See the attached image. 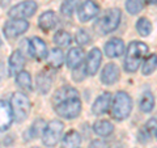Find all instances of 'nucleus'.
Wrapping results in <instances>:
<instances>
[{
    "label": "nucleus",
    "mask_w": 157,
    "mask_h": 148,
    "mask_svg": "<svg viewBox=\"0 0 157 148\" xmlns=\"http://www.w3.org/2000/svg\"><path fill=\"white\" fill-rule=\"evenodd\" d=\"M141 8H143V4L140 0H127L126 2V9L130 14H137L141 11Z\"/></svg>",
    "instance_id": "2f4dec72"
},
{
    "label": "nucleus",
    "mask_w": 157,
    "mask_h": 148,
    "mask_svg": "<svg viewBox=\"0 0 157 148\" xmlns=\"http://www.w3.org/2000/svg\"><path fill=\"white\" fill-rule=\"evenodd\" d=\"M132 110V100L126 92H118L111 106V115L117 121H123Z\"/></svg>",
    "instance_id": "f03ea898"
},
{
    "label": "nucleus",
    "mask_w": 157,
    "mask_h": 148,
    "mask_svg": "<svg viewBox=\"0 0 157 148\" xmlns=\"http://www.w3.org/2000/svg\"><path fill=\"white\" fill-rule=\"evenodd\" d=\"M56 24H58V17L54 11H47L45 13H42L38 20V25L43 32L51 30L52 28H55Z\"/></svg>",
    "instance_id": "f3484780"
},
{
    "label": "nucleus",
    "mask_w": 157,
    "mask_h": 148,
    "mask_svg": "<svg viewBox=\"0 0 157 148\" xmlns=\"http://www.w3.org/2000/svg\"><path fill=\"white\" fill-rule=\"evenodd\" d=\"M156 68H157V55L152 54V55H149L148 58L145 59V62L143 63L141 72H143V75L148 76V75H151V73L156 70Z\"/></svg>",
    "instance_id": "c756f323"
},
{
    "label": "nucleus",
    "mask_w": 157,
    "mask_h": 148,
    "mask_svg": "<svg viewBox=\"0 0 157 148\" xmlns=\"http://www.w3.org/2000/svg\"><path fill=\"white\" fill-rule=\"evenodd\" d=\"M136 30L137 33L140 34L141 37H147V36H149L151 32H152V24L148 18H145V17H141L137 20V22H136Z\"/></svg>",
    "instance_id": "bb28decb"
},
{
    "label": "nucleus",
    "mask_w": 157,
    "mask_h": 148,
    "mask_svg": "<svg viewBox=\"0 0 157 148\" xmlns=\"http://www.w3.org/2000/svg\"><path fill=\"white\" fill-rule=\"evenodd\" d=\"M45 126H46L45 122H43L42 119H38L30 127V129L28 130V132H25V138H24V139H25V140H32V139H34V138L42 135L43 130H45Z\"/></svg>",
    "instance_id": "b1692460"
},
{
    "label": "nucleus",
    "mask_w": 157,
    "mask_h": 148,
    "mask_svg": "<svg viewBox=\"0 0 157 148\" xmlns=\"http://www.w3.org/2000/svg\"><path fill=\"white\" fill-rule=\"evenodd\" d=\"M100 13V6L93 0H85L77 9V17L81 22H86L94 18Z\"/></svg>",
    "instance_id": "1a4fd4ad"
},
{
    "label": "nucleus",
    "mask_w": 157,
    "mask_h": 148,
    "mask_svg": "<svg viewBox=\"0 0 157 148\" xmlns=\"http://www.w3.org/2000/svg\"><path fill=\"white\" fill-rule=\"evenodd\" d=\"M119 67H118L115 63H107L104 67V70L101 72V81L105 85H113L119 80Z\"/></svg>",
    "instance_id": "9b49d317"
},
{
    "label": "nucleus",
    "mask_w": 157,
    "mask_h": 148,
    "mask_svg": "<svg viewBox=\"0 0 157 148\" xmlns=\"http://www.w3.org/2000/svg\"><path fill=\"white\" fill-rule=\"evenodd\" d=\"M81 143V138L80 134L77 131H68L67 134L63 138V142H62V147L63 148H78Z\"/></svg>",
    "instance_id": "412c9836"
},
{
    "label": "nucleus",
    "mask_w": 157,
    "mask_h": 148,
    "mask_svg": "<svg viewBox=\"0 0 157 148\" xmlns=\"http://www.w3.org/2000/svg\"><path fill=\"white\" fill-rule=\"evenodd\" d=\"M78 97V92L72 87H63L60 89H58L55 92V95L52 97V102L59 103L62 101H66V100H70V98H77Z\"/></svg>",
    "instance_id": "a211bd4d"
},
{
    "label": "nucleus",
    "mask_w": 157,
    "mask_h": 148,
    "mask_svg": "<svg viewBox=\"0 0 157 148\" xmlns=\"http://www.w3.org/2000/svg\"><path fill=\"white\" fill-rule=\"evenodd\" d=\"M156 136H157V131H156Z\"/></svg>",
    "instance_id": "4c0bfd02"
},
{
    "label": "nucleus",
    "mask_w": 157,
    "mask_h": 148,
    "mask_svg": "<svg viewBox=\"0 0 157 148\" xmlns=\"http://www.w3.org/2000/svg\"><path fill=\"white\" fill-rule=\"evenodd\" d=\"M63 60H64V55H63V51L60 49H54L48 55V64L54 68H59L62 66Z\"/></svg>",
    "instance_id": "cd10ccee"
},
{
    "label": "nucleus",
    "mask_w": 157,
    "mask_h": 148,
    "mask_svg": "<svg viewBox=\"0 0 157 148\" xmlns=\"http://www.w3.org/2000/svg\"><path fill=\"white\" fill-rule=\"evenodd\" d=\"M156 131H157V121L149 119L139 131V142L147 143L152 138V135L156 134Z\"/></svg>",
    "instance_id": "aec40b11"
},
{
    "label": "nucleus",
    "mask_w": 157,
    "mask_h": 148,
    "mask_svg": "<svg viewBox=\"0 0 157 148\" xmlns=\"http://www.w3.org/2000/svg\"><path fill=\"white\" fill-rule=\"evenodd\" d=\"M89 148H106V144L102 140H93L90 143Z\"/></svg>",
    "instance_id": "72a5a7b5"
},
{
    "label": "nucleus",
    "mask_w": 157,
    "mask_h": 148,
    "mask_svg": "<svg viewBox=\"0 0 157 148\" xmlns=\"http://www.w3.org/2000/svg\"><path fill=\"white\" fill-rule=\"evenodd\" d=\"M101 60H102V53L100 49H92L89 55L86 58V63H85V70L88 75H96L98 68H100L101 64Z\"/></svg>",
    "instance_id": "f8f14e48"
},
{
    "label": "nucleus",
    "mask_w": 157,
    "mask_h": 148,
    "mask_svg": "<svg viewBox=\"0 0 157 148\" xmlns=\"http://www.w3.org/2000/svg\"><path fill=\"white\" fill-rule=\"evenodd\" d=\"M32 148H38V147H32Z\"/></svg>",
    "instance_id": "e433bc0d"
},
{
    "label": "nucleus",
    "mask_w": 157,
    "mask_h": 148,
    "mask_svg": "<svg viewBox=\"0 0 157 148\" xmlns=\"http://www.w3.org/2000/svg\"><path fill=\"white\" fill-rule=\"evenodd\" d=\"M140 110L144 113H149L155 107V97L151 92H144L140 98Z\"/></svg>",
    "instance_id": "393cba45"
},
{
    "label": "nucleus",
    "mask_w": 157,
    "mask_h": 148,
    "mask_svg": "<svg viewBox=\"0 0 157 148\" xmlns=\"http://www.w3.org/2000/svg\"><path fill=\"white\" fill-rule=\"evenodd\" d=\"M110 105H111V95L109 92H105L104 95H101L94 101L92 106V111L96 115H101L110 109Z\"/></svg>",
    "instance_id": "4468645a"
},
{
    "label": "nucleus",
    "mask_w": 157,
    "mask_h": 148,
    "mask_svg": "<svg viewBox=\"0 0 157 148\" xmlns=\"http://www.w3.org/2000/svg\"><path fill=\"white\" fill-rule=\"evenodd\" d=\"M16 83L20 88L25 91H32V76L26 71H21L16 75Z\"/></svg>",
    "instance_id": "a878e982"
},
{
    "label": "nucleus",
    "mask_w": 157,
    "mask_h": 148,
    "mask_svg": "<svg viewBox=\"0 0 157 148\" xmlns=\"http://www.w3.org/2000/svg\"><path fill=\"white\" fill-rule=\"evenodd\" d=\"M93 131L96 132L97 135L100 136H109L113 131H114V126H113V123L109 122V121H98L94 123V126H93Z\"/></svg>",
    "instance_id": "5701e85b"
},
{
    "label": "nucleus",
    "mask_w": 157,
    "mask_h": 148,
    "mask_svg": "<svg viewBox=\"0 0 157 148\" xmlns=\"http://www.w3.org/2000/svg\"><path fill=\"white\" fill-rule=\"evenodd\" d=\"M37 3L34 0H25L16 4L14 7H12L8 12V16L11 18H21V20H26L29 17H32L37 11Z\"/></svg>",
    "instance_id": "0eeeda50"
},
{
    "label": "nucleus",
    "mask_w": 157,
    "mask_h": 148,
    "mask_svg": "<svg viewBox=\"0 0 157 148\" xmlns=\"http://www.w3.org/2000/svg\"><path fill=\"white\" fill-rule=\"evenodd\" d=\"M63 130H64V123L58 119H54L46 123L45 130L42 132L43 144L46 147H55L58 140L60 139Z\"/></svg>",
    "instance_id": "39448f33"
},
{
    "label": "nucleus",
    "mask_w": 157,
    "mask_h": 148,
    "mask_svg": "<svg viewBox=\"0 0 157 148\" xmlns=\"http://www.w3.org/2000/svg\"><path fill=\"white\" fill-rule=\"evenodd\" d=\"M51 83H52V77L48 72L43 71L37 76V88L42 95H45V93L48 92V89H50V87H51Z\"/></svg>",
    "instance_id": "4be33fe9"
},
{
    "label": "nucleus",
    "mask_w": 157,
    "mask_h": 148,
    "mask_svg": "<svg viewBox=\"0 0 157 148\" xmlns=\"http://www.w3.org/2000/svg\"><path fill=\"white\" fill-rule=\"evenodd\" d=\"M11 107L13 111V119L16 122H22L30 113V101L24 93L16 92L11 98Z\"/></svg>",
    "instance_id": "7ed1b4c3"
},
{
    "label": "nucleus",
    "mask_w": 157,
    "mask_h": 148,
    "mask_svg": "<svg viewBox=\"0 0 157 148\" xmlns=\"http://www.w3.org/2000/svg\"><path fill=\"white\" fill-rule=\"evenodd\" d=\"M0 46H2V38H0Z\"/></svg>",
    "instance_id": "c9c22d12"
},
{
    "label": "nucleus",
    "mask_w": 157,
    "mask_h": 148,
    "mask_svg": "<svg viewBox=\"0 0 157 148\" xmlns=\"http://www.w3.org/2000/svg\"><path fill=\"white\" fill-rule=\"evenodd\" d=\"M13 122V111L8 102L0 101V131L7 130Z\"/></svg>",
    "instance_id": "ddd939ff"
},
{
    "label": "nucleus",
    "mask_w": 157,
    "mask_h": 148,
    "mask_svg": "<svg viewBox=\"0 0 157 148\" xmlns=\"http://www.w3.org/2000/svg\"><path fill=\"white\" fill-rule=\"evenodd\" d=\"M122 18V13L118 8H111L109 11H106L100 20L97 21L96 28L98 29V32H101L102 34H109L111 32H114L115 29L119 26Z\"/></svg>",
    "instance_id": "20e7f679"
},
{
    "label": "nucleus",
    "mask_w": 157,
    "mask_h": 148,
    "mask_svg": "<svg viewBox=\"0 0 157 148\" xmlns=\"http://www.w3.org/2000/svg\"><path fill=\"white\" fill-rule=\"evenodd\" d=\"M147 53H148V46L145 43L139 41L131 42L124 58V70L131 73L136 72L141 63V59L144 58Z\"/></svg>",
    "instance_id": "f257e3e1"
},
{
    "label": "nucleus",
    "mask_w": 157,
    "mask_h": 148,
    "mask_svg": "<svg viewBox=\"0 0 157 148\" xmlns=\"http://www.w3.org/2000/svg\"><path fill=\"white\" fill-rule=\"evenodd\" d=\"M77 6H78V0H64L60 7V12L64 16H71L73 11H76Z\"/></svg>",
    "instance_id": "7c9ffc66"
},
{
    "label": "nucleus",
    "mask_w": 157,
    "mask_h": 148,
    "mask_svg": "<svg viewBox=\"0 0 157 148\" xmlns=\"http://www.w3.org/2000/svg\"><path fill=\"white\" fill-rule=\"evenodd\" d=\"M29 45V53L30 55L37 59V60H42L47 56V46L43 39H41L39 37H34L30 41H28Z\"/></svg>",
    "instance_id": "9d476101"
},
{
    "label": "nucleus",
    "mask_w": 157,
    "mask_h": 148,
    "mask_svg": "<svg viewBox=\"0 0 157 148\" xmlns=\"http://www.w3.org/2000/svg\"><path fill=\"white\" fill-rule=\"evenodd\" d=\"M55 111L58 115H60L66 119H73L81 111V102L77 98H70V100L62 101L55 105Z\"/></svg>",
    "instance_id": "423d86ee"
},
{
    "label": "nucleus",
    "mask_w": 157,
    "mask_h": 148,
    "mask_svg": "<svg viewBox=\"0 0 157 148\" xmlns=\"http://www.w3.org/2000/svg\"><path fill=\"white\" fill-rule=\"evenodd\" d=\"M54 42H55V45H58L59 47H67L68 45H71L72 38L70 36V33H67L64 30H59L55 33V36H54Z\"/></svg>",
    "instance_id": "c85d7f7f"
},
{
    "label": "nucleus",
    "mask_w": 157,
    "mask_h": 148,
    "mask_svg": "<svg viewBox=\"0 0 157 148\" xmlns=\"http://www.w3.org/2000/svg\"><path fill=\"white\" fill-rule=\"evenodd\" d=\"M105 53L109 58H118L124 53V43L121 38H111L105 45Z\"/></svg>",
    "instance_id": "dca6fc26"
},
{
    "label": "nucleus",
    "mask_w": 157,
    "mask_h": 148,
    "mask_svg": "<svg viewBox=\"0 0 157 148\" xmlns=\"http://www.w3.org/2000/svg\"><path fill=\"white\" fill-rule=\"evenodd\" d=\"M24 66H25V58L18 50L13 51L12 55L9 56V63H8V71L9 75H17L18 72L22 71Z\"/></svg>",
    "instance_id": "2eb2a0df"
},
{
    "label": "nucleus",
    "mask_w": 157,
    "mask_h": 148,
    "mask_svg": "<svg viewBox=\"0 0 157 148\" xmlns=\"http://www.w3.org/2000/svg\"><path fill=\"white\" fill-rule=\"evenodd\" d=\"M147 4H157V0H143Z\"/></svg>",
    "instance_id": "f704fd0d"
},
{
    "label": "nucleus",
    "mask_w": 157,
    "mask_h": 148,
    "mask_svg": "<svg viewBox=\"0 0 157 148\" xmlns=\"http://www.w3.org/2000/svg\"><path fill=\"white\" fill-rule=\"evenodd\" d=\"M29 28V22L26 20H21V18H13L11 21L6 22L4 25V36L7 38H16L18 36L24 34Z\"/></svg>",
    "instance_id": "6e6552de"
},
{
    "label": "nucleus",
    "mask_w": 157,
    "mask_h": 148,
    "mask_svg": "<svg viewBox=\"0 0 157 148\" xmlns=\"http://www.w3.org/2000/svg\"><path fill=\"white\" fill-rule=\"evenodd\" d=\"M76 41L78 45H88V43L90 42V36L86 33V30H84V29H80V30L77 32L76 34Z\"/></svg>",
    "instance_id": "473e14b6"
},
{
    "label": "nucleus",
    "mask_w": 157,
    "mask_h": 148,
    "mask_svg": "<svg viewBox=\"0 0 157 148\" xmlns=\"http://www.w3.org/2000/svg\"><path fill=\"white\" fill-rule=\"evenodd\" d=\"M82 58H84V51H82L80 47H72L67 54L66 64L68 68H73V70H75L76 67L81 64Z\"/></svg>",
    "instance_id": "6ab92c4d"
}]
</instances>
